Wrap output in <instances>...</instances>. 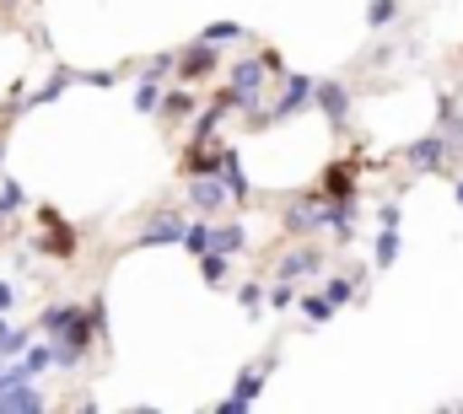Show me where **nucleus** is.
<instances>
[{"label":"nucleus","instance_id":"obj_1","mask_svg":"<svg viewBox=\"0 0 463 414\" xmlns=\"http://www.w3.org/2000/svg\"><path fill=\"white\" fill-rule=\"evenodd\" d=\"M38 226H43V237H38V253H49V259H76V248H81V231L60 215L54 205H38Z\"/></svg>","mask_w":463,"mask_h":414},{"label":"nucleus","instance_id":"obj_2","mask_svg":"<svg viewBox=\"0 0 463 414\" xmlns=\"http://www.w3.org/2000/svg\"><path fill=\"white\" fill-rule=\"evenodd\" d=\"M92 328H98V323H92V312H76V317H71V323L54 334V339H60V344H54L60 366H76V361L92 350Z\"/></svg>","mask_w":463,"mask_h":414},{"label":"nucleus","instance_id":"obj_3","mask_svg":"<svg viewBox=\"0 0 463 414\" xmlns=\"http://www.w3.org/2000/svg\"><path fill=\"white\" fill-rule=\"evenodd\" d=\"M313 92H318V81H313V76H286V92H280V103L264 113V124H280V118L302 113V108L313 103Z\"/></svg>","mask_w":463,"mask_h":414},{"label":"nucleus","instance_id":"obj_4","mask_svg":"<svg viewBox=\"0 0 463 414\" xmlns=\"http://www.w3.org/2000/svg\"><path fill=\"white\" fill-rule=\"evenodd\" d=\"M205 76H216V43H189L184 54H178V81L184 87H194V81H205Z\"/></svg>","mask_w":463,"mask_h":414},{"label":"nucleus","instance_id":"obj_5","mask_svg":"<svg viewBox=\"0 0 463 414\" xmlns=\"http://www.w3.org/2000/svg\"><path fill=\"white\" fill-rule=\"evenodd\" d=\"M264 60H248V65H237L232 71V87H227V98H232V108H253V98L264 92Z\"/></svg>","mask_w":463,"mask_h":414},{"label":"nucleus","instance_id":"obj_6","mask_svg":"<svg viewBox=\"0 0 463 414\" xmlns=\"http://www.w3.org/2000/svg\"><path fill=\"white\" fill-rule=\"evenodd\" d=\"M355 178H361V162L345 156V162H329V167H324L318 189H324V200H350V194H355Z\"/></svg>","mask_w":463,"mask_h":414},{"label":"nucleus","instance_id":"obj_7","mask_svg":"<svg viewBox=\"0 0 463 414\" xmlns=\"http://www.w3.org/2000/svg\"><path fill=\"white\" fill-rule=\"evenodd\" d=\"M404 162L420 167V173H448V135H426V140H415V146L404 151Z\"/></svg>","mask_w":463,"mask_h":414},{"label":"nucleus","instance_id":"obj_8","mask_svg":"<svg viewBox=\"0 0 463 414\" xmlns=\"http://www.w3.org/2000/svg\"><path fill=\"white\" fill-rule=\"evenodd\" d=\"M313 103L324 108V118L335 124V129H345L350 124V92L340 81H318V92H313Z\"/></svg>","mask_w":463,"mask_h":414},{"label":"nucleus","instance_id":"obj_9","mask_svg":"<svg viewBox=\"0 0 463 414\" xmlns=\"http://www.w3.org/2000/svg\"><path fill=\"white\" fill-rule=\"evenodd\" d=\"M227 178L222 173H205V178H194V210H205V215H216V210L227 205Z\"/></svg>","mask_w":463,"mask_h":414},{"label":"nucleus","instance_id":"obj_10","mask_svg":"<svg viewBox=\"0 0 463 414\" xmlns=\"http://www.w3.org/2000/svg\"><path fill=\"white\" fill-rule=\"evenodd\" d=\"M0 409H16V414H33L43 409V393L22 377V382H11V388H0Z\"/></svg>","mask_w":463,"mask_h":414},{"label":"nucleus","instance_id":"obj_11","mask_svg":"<svg viewBox=\"0 0 463 414\" xmlns=\"http://www.w3.org/2000/svg\"><path fill=\"white\" fill-rule=\"evenodd\" d=\"M259 388H264V366H248V372L237 377V393H232V399H227V404H222V409H227V414L248 409V404L259 399Z\"/></svg>","mask_w":463,"mask_h":414},{"label":"nucleus","instance_id":"obj_12","mask_svg":"<svg viewBox=\"0 0 463 414\" xmlns=\"http://www.w3.org/2000/svg\"><path fill=\"white\" fill-rule=\"evenodd\" d=\"M184 231H189V226H184V215H162V221H151V231H146V237H140L135 248H156V242H184Z\"/></svg>","mask_w":463,"mask_h":414},{"label":"nucleus","instance_id":"obj_13","mask_svg":"<svg viewBox=\"0 0 463 414\" xmlns=\"http://www.w3.org/2000/svg\"><path fill=\"white\" fill-rule=\"evenodd\" d=\"M318 269H324V253L318 248H302V253H291L280 264V280H302V275H318Z\"/></svg>","mask_w":463,"mask_h":414},{"label":"nucleus","instance_id":"obj_14","mask_svg":"<svg viewBox=\"0 0 463 414\" xmlns=\"http://www.w3.org/2000/svg\"><path fill=\"white\" fill-rule=\"evenodd\" d=\"M242 242H248V231H242V226H211V248H216V253H242ZM211 248H205V253H211Z\"/></svg>","mask_w":463,"mask_h":414},{"label":"nucleus","instance_id":"obj_15","mask_svg":"<svg viewBox=\"0 0 463 414\" xmlns=\"http://www.w3.org/2000/svg\"><path fill=\"white\" fill-rule=\"evenodd\" d=\"M60 355H54V344H38V350H22V372L27 377H38V372H49Z\"/></svg>","mask_w":463,"mask_h":414},{"label":"nucleus","instance_id":"obj_16","mask_svg":"<svg viewBox=\"0 0 463 414\" xmlns=\"http://www.w3.org/2000/svg\"><path fill=\"white\" fill-rule=\"evenodd\" d=\"M76 312H81V302H60V307H49L43 317H38V328H43V334H60V328H65Z\"/></svg>","mask_w":463,"mask_h":414},{"label":"nucleus","instance_id":"obj_17","mask_svg":"<svg viewBox=\"0 0 463 414\" xmlns=\"http://www.w3.org/2000/svg\"><path fill=\"white\" fill-rule=\"evenodd\" d=\"M135 108H140V113H151V108H162V81H156V71H151V76H146V81L135 87Z\"/></svg>","mask_w":463,"mask_h":414},{"label":"nucleus","instance_id":"obj_18","mask_svg":"<svg viewBox=\"0 0 463 414\" xmlns=\"http://www.w3.org/2000/svg\"><path fill=\"white\" fill-rule=\"evenodd\" d=\"M200 275H205V286H222L227 280V253H200Z\"/></svg>","mask_w":463,"mask_h":414},{"label":"nucleus","instance_id":"obj_19","mask_svg":"<svg viewBox=\"0 0 463 414\" xmlns=\"http://www.w3.org/2000/svg\"><path fill=\"white\" fill-rule=\"evenodd\" d=\"M222 178H227V189H232V200H248V178H242V167H237V156H222Z\"/></svg>","mask_w":463,"mask_h":414},{"label":"nucleus","instance_id":"obj_20","mask_svg":"<svg viewBox=\"0 0 463 414\" xmlns=\"http://www.w3.org/2000/svg\"><path fill=\"white\" fill-rule=\"evenodd\" d=\"M393 259H399V226H383V231H377V264L388 269Z\"/></svg>","mask_w":463,"mask_h":414},{"label":"nucleus","instance_id":"obj_21","mask_svg":"<svg viewBox=\"0 0 463 414\" xmlns=\"http://www.w3.org/2000/svg\"><path fill=\"white\" fill-rule=\"evenodd\" d=\"M302 317H307V323H329V317H335V302H329V296H302Z\"/></svg>","mask_w":463,"mask_h":414},{"label":"nucleus","instance_id":"obj_22","mask_svg":"<svg viewBox=\"0 0 463 414\" xmlns=\"http://www.w3.org/2000/svg\"><path fill=\"white\" fill-rule=\"evenodd\" d=\"M393 16H399V0H372L366 5V27H388Z\"/></svg>","mask_w":463,"mask_h":414},{"label":"nucleus","instance_id":"obj_23","mask_svg":"<svg viewBox=\"0 0 463 414\" xmlns=\"http://www.w3.org/2000/svg\"><path fill=\"white\" fill-rule=\"evenodd\" d=\"M324 296H329L335 307H345V302H355V280H350V275H340V280H329V286H324Z\"/></svg>","mask_w":463,"mask_h":414},{"label":"nucleus","instance_id":"obj_24","mask_svg":"<svg viewBox=\"0 0 463 414\" xmlns=\"http://www.w3.org/2000/svg\"><path fill=\"white\" fill-rule=\"evenodd\" d=\"M184 242H189V253H194V259H200V253H205V248H211V221H194V226H189V231H184Z\"/></svg>","mask_w":463,"mask_h":414},{"label":"nucleus","instance_id":"obj_25","mask_svg":"<svg viewBox=\"0 0 463 414\" xmlns=\"http://www.w3.org/2000/svg\"><path fill=\"white\" fill-rule=\"evenodd\" d=\"M237 38H242L237 22H216V27H205V43H216V49H222V43H237Z\"/></svg>","mask_w":463,"mask_h":414},{"label":"nucleus","instance_id":"obj_26","mask_svg":"<svg viewBox=\"0 0 463 414\" xmlns=\"http://www.w3.org/2000/svg\"><path fill=\"white\" fill-rule=\"evenodd\" d=\"M27 350V334H11L5 323H0V361H11V355H22Z\"/></svg>","mask_w":463,"mask_h":414},{"label":"nucleus","instance_id":"obj_27","mask_svg":"<svg viewBox=\"0 0 463 414\" xmlns=\"http://www.w3.org/2000/svg\"><path fill=\"white\" fill-rule=\"evenodd\" d=\"M189 108H194V98H189V92H167V103H162V118H184Z\"/></svg>","mask_w":463,"mask_h":414},{"label":"nucleus","instance_id":"obj_28","mask_svg":"<svg viewBox=\"0 0 463 414\" xmlns=\"http://www.w3.org/2000/svg\"><path fill=\"white\" fill-rule=\"evenodd\" d=\"M16 205H22V189H16V183H5V194H0V226L16 215Z\"/></svg>","mask_w":463,"mask_h":414},{"label":"nucleus","instance_id":"obj_29","mask_svg":"<svg viewBox=\"0 0 463 414\" xmlns=\"http://www.w3.org/2000/svg\"><path fill=\"white\" fill-rule=\"evenodd\" d=\"M237 302H242V312H259V307H264V291H259V286H242V291H237Z\"/></svg>","mask_w":463,"mask_h":414},{"label":"nucleus","instance_id":"obj_30","mask_svg":"<svg viewBox=\"0 0 463 414\" xmlns=\"http://www.w3.org/2000/svg\"><path fill=\"white\" fill-rule=\"evenodd\" d=\"M269 302H275V307H291V302H297V291H291V280H286V286H275V291H269Z\"/></svg>","mask_w":463,"mask_h":414},{"label":"nucleus","instance_id":"obj_31","mask_svg":"<svg viewBox=\"0 0 463 414\" xmlns=\"http://www.w3.org/2000/svg\"><path fill=\"white\" fill-rule=\"evenodd\" d=\"M377 226H399V205H383V210H377Z\"/></svg>","mask_w":463,"mask_h":414},{"label":"nucleus","instance_id":"obj_32","mask_svg":"<svg viewBox=\"0 0 463 414\" xmlns=\"http://www.w3.org/2000/svg\"><path fill=\"white\" fill-rule=\"evenodd\" d=\"M11 302H16V291H11V286H5V280H0V312L11 307Z\"/></svg>","mask_w":463,"mask_h":414},{"label":"nucleus","instance_id":"obj_33","mask_svg":"<svg viewBox=\"0 0 463 414\" xmlns=\"http://www.w3.org/2000/svg\"><path fill=\"white\" fill-rule=\"evenodd\" d=\"M458 205H463V178H458Z\"/></svg>","mask_w":463,"mask_h":414}]
</instances>
